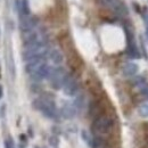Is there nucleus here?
<instances>
[{
	"label": "nucleus",
	"mask_w": 148,
	"mask_h": 148,
	"mask_svg": "<svg viewBox=\"0 0 148 148\" xmlns=\"http://www.w3.org/2000/svg\"><path fill=\"white\" fill-rule=\"evenodd\" d=\"M33 108H36L37 111L41 112L46 117L51 119V120H56L58 116V112H57V107H56L55 103L51 99L48 98H37L33 100L32 103Z\"/></svg>",
	"instance_id": "1"
},
{
	"label": "nucleus",
	"mask_w": 148,
	"mask_h": 148,
	"mask_svg": "<svg viewBox=\"0 0 148 148\" xmlns=\"http://www.w3.org/2000/svg\"><path fill=\"white\" fill-rule=\"evenodd\" d=\"M133 83H134L136 86H139V87H143L144 84H146V83H145V79H144L143 76H136V77L133 79Z\"/></svg>",
	"instance_id": "15"
},
{
	"label": "nucleus",
	"mask_w": 148,
	"mask_h": 148,
	"mask_svg": "<svg viewBox=\"0 0 148 148\" xmlns=\"http://www.w3.org/2000/svg\"><path fill=\"white\" fill-rule=\"evenodd\" d=\"M73 105L76 110H82V108L84 107V97H83L82 95H81V96H77Z\"/></svg>",
	"instance_id": "13"
},
{
	"label": "nucleus",
	"mask_w": 148,
	"mask_h": 148,
	"mask_svg": "<svg viewBox=\"0 0 148 148\" xmlns=\"http://www.w3.org/2000/svg\"><path fill=\"white\" fill-rule=\"evenodd\" d=\"M48 56H49V59L55 64V65H60L63 62H64V55L63 53L59 50V49H51L49 53H48Z\"/></svg>",
	"instance_id": "9"
},
{
	"label": "nucleus",
	"mask_w": 148,
	"mask_h": 148,
	"mask_svg": "<svg viewBox=\"0 0 148 148\" xmlns=\"http://www.w3.org/2000/svg\"><path fill=\"white\" fill-rule=\"evenodd\" d=\"M62 115L65 117V119H73L76 114V108L74 107V105L72 104H65L62 110H60Z\"/></svg>",
	"instance_id": "11"
},
{
	"label": "nucleus",
	"mask_w": 148,
	"mask_h": 148,
	"mask_svg": "<svg viewBox=\"0 0 148 148\" xmlns=\"http://www.w3.org/2000/svg\"><path fill=\"white\" fill-rule=\"evenodd\" d=\"M79 81L74 76L73 74H67L66 79H65V82L63 84V90L64 93L67 95V96H75L77 91H79Z\"/></svg>",
	"instance_id": "5"
},
{
	"label": "nucleus",
	"mask_w": 148,
	"mask_h": 148,
	"mask_svg": "<svg viewBox=\"0 0 148 148\" xmlns=\"http://www.w3.org/2000/svg\"><path fill=\"white\" fill-rule=\"evenodd\" d=\"M17 9L21 16H30L31 15V10H30V6H29V1L27 0H17Z\"/></svg>",
	"instance_id": "10"
},
{
	"label": "nucleus",
	"mask_w": 148,
	"mask_h": 148,
	"mask_svg": "<svg viewBox=\"0 0 148 148\" xmlns=\"http://www.w3.org/2000/svg\"><path fill=\"white\" fill-rule=\"evenodd\" d=\"M55 12L56 15L62 17L66 16L67 13V7H66V1L65 0H56L55 1Z\"/></svg>",
	"instance_id": "12"
},
{
	"label": "nucleus",
	"mask_w": 148,
	"mask_h": 148,
	"mask_svg": "<svg viewBox=\"0 0 148 148\" xmlns=\"http://www.w3.org/2000/svg\"><path fill=\"white\" fill-rule=\"evenodd\" d=\"M50 71H51V69H50L46 63H42L33 73L30 74V76L32 77L33 81L39 82V81H42L43 79L48 77V76H49V73H50Z\"/></svg>",
	"instance_id": "7"
},
{
	"label": "nucleus",
	"mask_w": 148,
	"mask_h": 148,
	"mask_svg": "<svg viewBox=\"0 0 148 148\" xmlns=\"http://www.w3.org/2000/svg\"><path fill=\"white\" fill-rule=\"evenodd\" d=\"M39 23V19L37 16H21V21H19V29L21 31L24 33L31 32L33 31V29L36 27Z\"/></svg>",
	"instance_id": "6"
},
{
	"label": "nucleus",
	"mask_w": 148,
	"mask_h": 148,
	"mask_svg": "<svg viewBox=\"0 0 148 148\" xmlns=\"http://www.w3.org/2000/svg\"><path fill=\"white\" fill-rule=\"evenodd\" d=\"M114 128V121L108 115H99L93 120L92 132L96 137L110 134Z\"/></svg>",
	"instance_id": "2"
},
{
	"label": "nucleus",
	"mask_w": 148,
	"mask_h": 148,
	"mask_svg": "<svg viewBox=\"0 0 148 148\" xmlns=\"http://www.w3.org/2000/svg\"><path fill=\"white\" fill-rule=\"evenodd\" d=\"M67 72L65 71V69L63 67H56V69H51L50 73H49V82L51 84V87L58 90L60 88H63V84L65 82V79L67 76Z\"/></svg>",
	"instance_id": "4"
},
{
	"label": "nucleus",
	"mask_w": 148,
	"mask_h": 148,
	"mask_svg": "<svg viewBox=\"0 0 148 148\" xmlns=\"http://www.w3.org/2000/svg\"><path fill=\"white\" fill-rule=\"evenodd\" d=\"M145 22H146V37L148 39V16L145 15Z\"/></svg>",
	"instance_id": "17"
},
{
	"label": "nucleus",
	"mask_w": 148,
	"mask_h": 148,
	"mask_svg": "<svg viewBox=\"0 0 148 148\" xmlns=\"http://www.w3.org/2000/svg\"><path fill=\"white\" fill-rule=\"evenodd\" d=\"M140 88H141V89H140V92L148 98V84H144V86L140 87Z\"/></svg>",
	"instance_id": "16"
},
{
	"label": "nucleus",
	"mask_w": 148,
	"mask_h": 148,
	"mask_svg": "<svg viewBox=\"0 0 148 148\" xmlns=\"http://www.w3.org/2000/svg\"><path fill=\"white\" fill-rule=\"evenodd\" d=\"M139 71V66L136 63H127L122 67V73L125 76H134Z\"/></svg>",
	"instance_id": "8"
},
{
	"label": "nucleus",
	"mask_w": 148,
	"mask_h": 148,
	"mask_svg": "<svg viewBox=\"0 0 148 148\" xmlns=\"http://www.w3.org/2000/svg\"><path fill=\"white\" fill-rule=\"evenodd\" d=\"M99 3L101 6H104L105 8L111 9L117 16L124 17L129 14V10H128L125 3L122 0H99Z\"/></svg>",
	"instance_id": "3"
},
{
	"label": "nucleus",
	"mask_w": 148,
	"mask_h": 148,
	"mask_svg": "<svg viewBox=\"0 0 148 148\" xmlns=\"http://www.w3.org/2000/svg\"><path fill=\"white\" fill-rule=\"evenodd\" d=\"M138 113L141 117H148V104H141L138 108Z\"/></svg>",
	"instance_id": "14"
},
{
	"label": "nucleus",
	"mask_w": 148,
	"mask_h": 148,
	"mask_svg": "<svg viewBox=\"0 0 148 148\" xmlns=\"http://www.w3.org/2000/svg\"><path fill=\"white\" fill-rule=\"evenodd\" d=\"M2 96H3V89H2V87L0 86V98H2Z\"/></svg>",
	"instance_id": "18"
}]
</instances>
